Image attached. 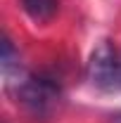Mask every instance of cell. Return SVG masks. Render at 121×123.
Instances as JSON below:
<instances>
[{
	"instance_id": "obj_1",
	"label": "cell",
	"mask_w": 121,
	"mask_h": 123,
	"mask_svg": "<svg viewBox=\"0 0 121 123\" xmlns=\"http://www.w3.org/2000/svg\"><path fill=\"white\" fill-rule=\"evenodd\" d=\"M14 92H17V102L24 107V111L40 121L52 118L62 107L60 85L43 76H24L17 83Z\"/></svg>"
},
{
	"instance_id": "obj_2",
	"label": "cell",
	"mask_w": 121,
	"mask_h": 123,
	"mask_svg": "<svg viewBox=\"0 0 121 123\" xmlns=\"http://www.w3.org/2000/svg\"><path fill=\"white\" fill-rule=\"evenodd\" d=\"M88 76L102 90L109 92L121 90V57L109 43H102L93 52L90 62H88Z\"/></svg>"
},
{
	"instance_id": "obj_3",
	"label": "cell",
	"mask_w": 121,
	"mask_h": 123,
	"mask_svg": "<svg viewBox=\"0 0 121 123\" xmlns=\"http://www.w3.org/2000/svg\"><path fill=\"white\" fill-rule=\"evenodd\" d=\"M21 7H24V12L33 21L43 24V21H50L55 17V12H57V0H21Z\"/></svg>"
},
{
	"instance_id": "obj_4",
	"label": "cell",
	"mask_w": 121,
	"mask_h": 123,
	"mask_svg": "<svg viewBox=\"0 0 121 123\" xmlns=\"http://www.w3.org/2000/svg\"><path fill=\"white\" fill-rule=\"evenodd\" d=\"M14 62H19V55L12 47V40L5 38V43H2V69H5V74H10V69H12Z\"/></svg>"
}]
</instances>
